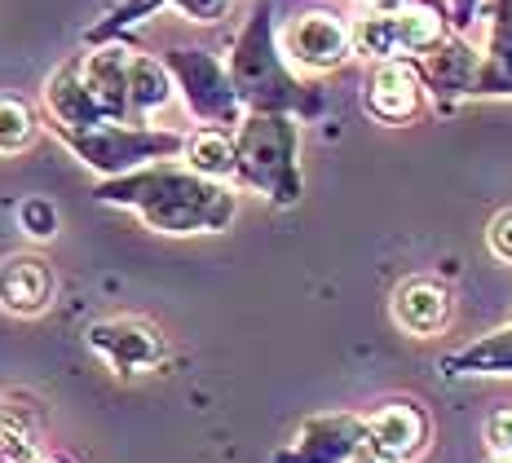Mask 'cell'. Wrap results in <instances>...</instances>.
Segmentation results:
<instances>
[{"mask_svg": "<svg viewBox=\"0 0 512 463\" xmlns=\"http://www.w3.org/2000/svg\"><path fill=\"white\" fill-rule=\"evenodd\" d=\"M106 199L137 203V208L146 212V221L159 225V230H217L234 212L226 190L208 186V181H195V177H173V172L115 186Z\"/></svg>", "mask_w": 512, "mask_h": 463, "instance_id": "1", "label": "cell"}, {"mask_svg": "<svg viewBox=\"0 0 512 463\" xmlns=\"http://www.w3.org/2000/svg\"><path fill=\"white\" fill-rule=\"evenodd\" d=\"M437 40H442V14L429 5L358 18L354 31H349V49H358L362 58H384V62L398 58V53L433 49Z\"/></svg>", "mask_w": 512, "mask_h": 463, "instance_id": "2", "label": "cell"}, {"mask_svg": "<svg viewBox=\"0 0 512 463\" xmlns=\"http://www.w3.org/2000/svg\"><path fill=\"white\" fill-rule=\"evenodd\" d=\"M234 168L248 172L252 186H265L274 199H296V168H292V128L283 120H252L243 128V146Z\"/></svg>", "mask_w": 512, "mask_h": 463, "instance_id": "3", "label": "cell"}, {"mask_svg": "<svg viewBox=\"0 0 512 463\" xmlns=\"http://www.w3.org/2000/svg\"><path fill=\"white\" fill-rule=\"evenodd\" d=\"M367 446V419L358 415H314L301 424L292 446L274 463H345Z\"/></svg>", "mask_w": 512, "mask_h": 463, "instance_id": "4", "label": "cell"}, {"mask_svg": "<svg viewBox=\"0 0 512 463\" xmlns=\"http://www.w3.org/2000/svg\"><path fill=\"white\" fill-rule=\"evenodd\" d=\"M429 441V419L415 402H389L367 419V450L384 463H407Z\"/></svg>", "mask_w": 512, "mask_h": 463, "instance_id": "5", "label": "cell"}, {"mask_svg": "<svg viewBox=\"0 0 512 463\" xmlns=\"http://www.w3.org/2000/svg\"><path fill=\"white\" fill-rule=\"evenodd\" d=\"M89 344L102 353L115 371H151L164 358V340L151 322H137V318H111L89 327Z\"/></svg>", "mask_w": 512, "mask_h": 463, "instance_id": "6", "label": "cell"}, {"mask_svg": "<svg viewBox=\"0 0 512 463\" xmlns=\"http://www.w3.org/2000/svg\"><path fill=\"white\" fill-rule=\"evenodd\" d=\"M283 49H287V58L301 62L309 71L340 67L349 58V27L332 14H301L283 31Z\"/></svg>", "mask_w": 512, "mask_h": 463, "instance_id": "7", "label": "cell"}, {"mask_svg": "<svg viewBox=\"0 0 512 463\" xmlns=\"http://www.w3.org/2000/svg\"><path fill=\"white\" fill-rule=\"evenodd\" d=\"M393 318L411 336H437L451 322V292L437 278H411L393 296Z\"/></svg>", "mask_w": 512, "mask_h": 463, "instance_id": "8", "label": "cell"}, {"mask_svg": "<svg viewBox=\"0 0 512 463\" xmlns=\"http://www.w3.org/2000/svg\"><path fill=\"white\" fill-rule=\"evenodd\" d=\"M53 300V274L49 265L40 261V256H9L5 265H0V305L9 309V314H40Z\"/></svg>", "mask_w": 512, "mask_h": 463, "instance_id": "9", "label": "cell"}, {"mask_svg": "<svg viewBox=\"0 0 512 463\" xmlns=\"http://www.w3.org/2000/svg\"><path fill=\"white\" fill-rule=\"evenodd\" d=\"M367 106L371 115L380 120L398 124V120H411L415 106H420V84H415V71L402 67V62H380L376 80H371V93H367Z\"/></svg>", "mask_w": 512, "mask_h": 463, "instance_id": "10", "label": "cell"}, {"mask_svg": "<svg viewBox=\"0 0 512 463\" xmlns=\"http://www.w3.org/2000/svg\"><path fill=\"white\" fill-rule=\"evenodd\" d=\"M84 93L106 115L128 111V58L120 49H102L84 62Z\"/></svg>", "mask_w": 512, "mask_h": 463, "instance_id": "11", "label": "cell"}, {"mask_svg": "<svg viewBox=\"0 0 512 463\" xmlns=\"http://www.w3.org/2000/svg\"><path fill=\"white\" fill-rule=\"evenodd\" d=\"M446 375H512V327H499L490 336L455 349L442 362Z\"/></svg>", "mask_w": 512, "mask_h": 463, "instance_id": "12", "label": "cell"}, {"mask_svg": "<svg viewBox=\"0 0 512 463\" xmlns=\"http://www.w3.org/2000/svg\"><path fill=\"white\" fill-rule=\"evenodd\" d=\"M173 67L181 71V80H186L190 102H195L204 115H226V111H230V93H226V84H221L217 67H212L204 53H177Z\"/></svg>", "mask_w": 512, "mask_h": 463, "instance_id": "13", "label": "cell"}, {"mask_svg": "<svg viewBox=\"0 0 512 463\" xmlns=\"http://www.w3.org/2000/svg\"><path fill=\"white\" fill-rule=\"evenodd\" d=\"M424 75H429L433 93H473L477 58L468 45H446L424 58Z\"/></svg>", "mask_w": 512, "mask_h": 463, "instance_id": "14", "label": "cell"}, {"mask_svg": "<svg viewBox=\"0 0 512 463\" xmlns=\"http://www.w3.org/2000/svg\"><path fill=\"white\" fill-rule=\"evenodd\" d=\"M164 102H168V75L151 58H128V106L146 115Z\"/></svg>", "mask_w": 512, "mask_h": 463, "instance_id": "15", "label": "cell"}, {"mask_svg": "<svg viewBox=\"0 0 512 463\" xmlns=\"http://www.w3.org/2000/svg\"><path fill=\"white\" fill-rule=\"evenodd\" d=\"M186 159L199 177H212V181L234 172V146L221 133H195L186 142Z\"/></svg>", "mask_w": 512, "mask_h": 463, "instance_id": "16", "label": "cell"}, {"mask_svg": "<svg viewBox=\"0 0 512 463\" xmlns=\"http://www.w3.org/2000/svg\"><path fill=\"white\" fill-rule=\"evenodd\" d=\"M36 137V120L18 98H0V155H14Z\"/></svg>", "mask_w": 512, "mask_h": 463, "instance_id": "17", "label": "cell"}, {"mask_svg": "<svg viewBox=\"0 0 512 463\" xmlns=\"http://www.w3.org/2000/svg\"><path fill=\"white\" fill-rule=\"evenodd\" d=\"M18 217H23V230L31 239H49V234L58 230V212H53V203H45V199H27Z\"/></svg>", "mask_w": 512, "mask_h": 463, "instance_id": "18", "label": "cell"}, {"mask_svg": "<svg viewBox=\"0 0 512 463\" xmlns=\"http://www.w3.org/2000/svg\"><path fill=\"white\" fill-rule=\"evenodd\" d=\"M486 441L495 455H512V406H504V411H495L486 419Z\"/></svg>", "mask_w": 512, "mask_h": 463, "instance_id": "19", "label": "cell"}, {"mask_svg": "<svg viewBox=\"0 0 512 463\" xmlns=\"http://www.w3.org/2000/svg\"><path fill=\"white\" fill-rule=\"evenodd\" d=\"M486 243H490V252H495L499 261H512V212H499V217L490 221Z\"/></svg>", "mask_w": 512, "mask_h": 463, "instance_id": "20", "label": "cell"}, {"mask_svg": "<svg viewBox=\"0 0 512 463\" xmlns=\"http://www.w3.org/2000/svg\"><path fill=\"white\" fill-rule=\"evenodd\" d=\"M177 5H181V9H186V14H195V18H199V23H212V18H217V14H221V9H226V5H230V0H177Z\"/></svg>", "mask_w": 512, "mask_h": 463, "instance_id": "21", "label": "cell"}, {"mask_svg": "<svg viewBox=\"0 0 512 463\" xmlns=\"http://www.w3.org/2000/svg\"><path fill=\"white\" fill-rule=\"evenodd\" d=\"M371 9H376V14H389V9H402L407 5V0H367Z\"/></svg>", "mask_w": 512, "mask_h": 463, "instance_id": "22", "label": "cell"}, {"mask_svg": "<svg viewBox=\"0 0 512 463\" xmlns=\"http://www.w3.org/2000/svg\"><path fill=\"white\" fill-rule=\"evenodd\" d=\"M345 463H384V459H376V455H371V450H358V455H349Z\"/></svg>", "mask_w": 512, "mask_h": 463, "instance_id": "23", "label": "cell"}, {"mask_svg": "<svg viewBox=\"0 0 512 463\" xmlns=\"http://www.w3.org/2000/svg\"><path fill=\"white\" fill-rule=\"evenodd\" d=\"M490 463H512V455H495V459H490Z\"/></svg>", "mask_w": 512, "mask_h": 463, "instance_id": "24", "label": "cell"}, {"mask_svg": "<svg viewBox=\"0 0 512 463\" xmlns=\"http://www.w3.org/2000/svg\"><path fill=\"white\" fill-rule=\"evenodd\" d=\"M27 463H58V459H27Z\"/></svg>", "mask_w": 512, "mask_h": 463, "instance_id": "25", "label": "cell"}, {"mask_svg": "<svg viewBox=\"0 0 512 463\" xmlns=\"http://www.w3.org/2000/svg\"><path fill=\"white\" fill-rule=\"evenodd\" d=\"M0 463H5V459H0Z\"/></svg>", "mask_w": 512, "mask_h": 463, "instance_id": "26", "label": "cell"}]
</instances>
